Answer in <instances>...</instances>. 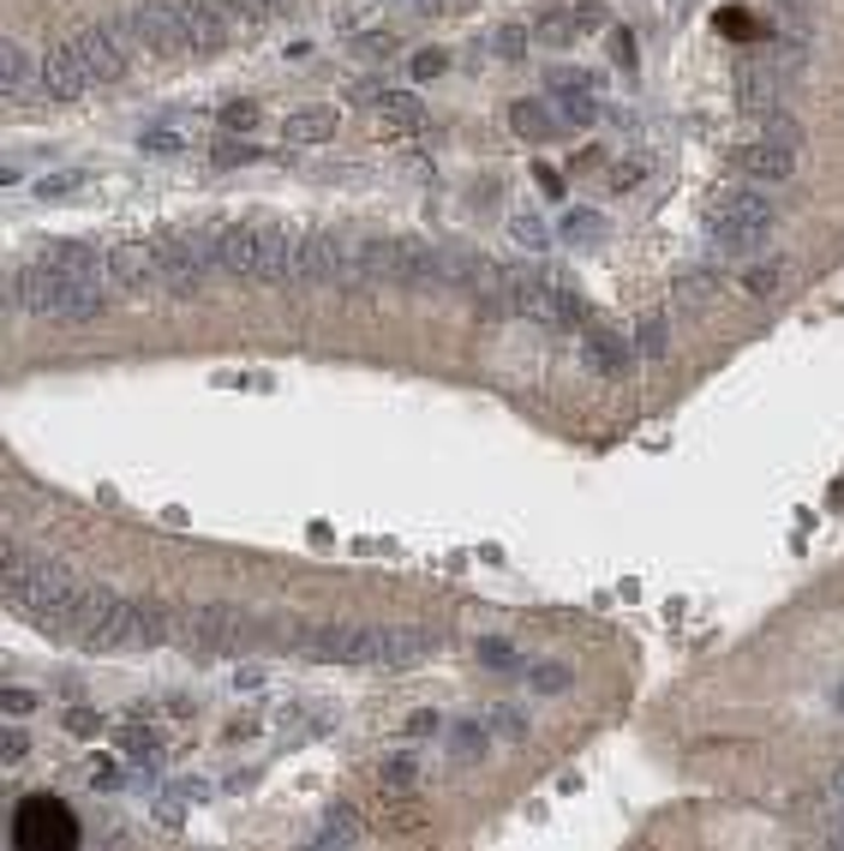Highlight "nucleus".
Segmentation results:
<instances>
[{"label":"nucleus","instance_id":"obj_53","mask_svg":"<svg viewBox=\"0 0 844 851\" xmlns=\"http://www.w3.org/2000/svg\"><path fill=\"white\" fill-rule=\"evenodd\" d=\"M533 181H540L545 198H563V174L557 169H545V162H540V169H533Z\"/></svg>","mask_w":844,"mask_h":851},{"label":"nucleus","instance_id":"obj_19","mask_svg":"<svg viewBox=\"0 0 844 851\" xmlns=\"http://www.w3.org/2000/svg\"><path fill=\"white\" fill-rule=\"evenodd\" d=\"M737 174H749V181H790V174H797V157L761 138V145L737 150Z\"/></svg>","mask_w":844,"mask_h":851},{"label":"nucleus","instance_id":"obj_39","mask_svg":"<svg viewBox=\"0 0 844 851\" xmlns=\"http://www.w3.org/2000/svg\"><path fill=\"white\" fill-rule=\"evenodd\" d=\"M545 91H552V96H563V91H593V79H587V72H575V67H552V72H545Z\"/></svg>","mask_w":844,"mask_h":851},{"label":"nucleus","instance_id":"obj_20","mask_svg":"<svg viewBox=\"0 0 844 851\" xmlns=\"http://www.w3.org/2000/svg\"><path fill=\"white\" fill-rule=\"evenodd\" d=\"M43 264H55V271H72V276H91V283H108V252H91L79 246V240H48L43 246Z\"/></svg>","mask_w":844,"mask_h":851},{"label":"nucleus","instance_id":"obj_52","mask_svg":"<svg viewBox=\"0 0 844 851\" xmlns=\"http://www.w3.org/2000/svg\"><path fill=\"white\" fill-rule=\"evenodd\" d=\"M431 732H438V714H431V708H419V714L407 720V738H431Z\"/></svg>","mask_w":844,"mask_h":851},{"label":"nucleus","instance_id":"obj_7","mask_svg":"<svg viewBox=\"0 0 844 851\" xmlns=\"http://www.w3.org/2000/svg\"><path fill=\"white\" fill-rule=\"evenodd\" d=\"M12 846L24 851H60V846H79V821H72V809L60 804V797H24L19 809H12Z\"/></svg>","mask_w":844,"mask_h":851},{"label":"nucleus","instance_id":"obj_55","mask_svg":"<svg viewBox=\"0 0 844 851\" xmlns=\"http://www.w3.org/2000/svg\"><path fill=\"white\" fill-rule=\"evenodd\" d=\"M234 690H240V695L264 690V666H246V671H240V678H234Z\"/></svg>","mask_w":844,"mask_h":851},{"label":"nucleus","instance_id":"obj_4","mask_svg":"<svg viewBox=\"0 0 844 851\" xmlns=\"http://www.w3.org/2000/svg\"><path fill=\"white\" fill-rule=\"evenodd\" d=\"M773 222H778V210H773V198L761 193V186H737V193H719L707 205V234H713V246L719 252H761L766 240H773Z\"/></svg>","mask_w":844,"mask_h":851},{"label":"nucleus","instance_id":"obj_60","mask_svg":"<svg viewBox=\"0 0 844 851\" xmlns=\"http://www.w3.org/2000/svg\"><path fill=\"white\" fill-rule=\"evenodd\" d=\"M599 162H605V157H599V150H581V157H575V162H569V169H575V174H593V169H599Z\"/></svg>","mask_w":844,"mask_h":851},{"label":"nucleus","instance_id":"obj_29","mask_svg":"<svg viewBox=\"0 0 844 851\" xmlns=\"http://www.w3.org/2000/svg\"><path fill=\"white\" fill-rule=\"evenodd\" d=\"M605 103H599V91H563V126H593Z\"/></svg>","mask_w":844,"mask_h":851},{"label":"nucleus","instance_id":"obj_47","mask_svg":"<svg viewBox=\"0 0 844 851\" xmlns=\"http://www.w3.org/2000/svg\"><path fill=\"white\" fill-rule=\"evenodd\" d=\"M443 67H450V55H443V48H419V55H414V79H438Z\"/></svg>","mask_w":844,"mask_h":851},{"label":"nucleus","instance_id":"obj_5","mask_svg":"<svg viewBox=\"0 0 844 851\" xmlns=\"http://www.w3.org/2000/svg\"><path fill=\"white\" fill-rule=\"evenodd\" d=\"M264 624L246 612V606H186L181 612V642L198 659H222V654H246L258 647Z\"/></svg>","mask_w":844,"mask_h":851},{"label":"nucleus","instance_id":"obj_13","mask_svg":"<svg viewBox=\"0 0 844 851\" xmlns=\"http://www.w3.org/2000/svg\"><path fill=\"white\" fill-rule=\"evenodd\" d=\"M43 84H48V96H55V103H79V96L91 91V67H84V55H79V43H72V36L48 48Z\"/></svg>","mask_w":844,"mask_h":851},{"label":"nucleus","instance_id":"obj_14","mask_svg":"<svg viewBox=\"0 0 844 851\" xmlns=\"http://www.w3.org/2000/svg\"><path fill=\"white\" fill-rule=\"evenodd\" d=\"M228 0H181V19H186V36H192V55H216L228 43Z\"/></svg>","mask_w":844,"mask_h":851},{"label":"nucleus","instance_id":"obj_12","mask_svg":"<svg viewBox=\"0 0 844 851\" xmlns=\"http://www.w3.org/2000/svg\"><path fill=\"white\" fill-rule=\"evenodd\" d=\"M157 258H162V295H169V300H198L204 288H210V276H216L181 234L157 240Z\"/></svg>","mask_w":844,"mask_h":851},{"label":"nucleus","instance_id":"obj_9","mask_svg":"<svg viewBox=\"0 0 844 851\" xmlns=\"http://www.w3.org/2000/svg\"><path fill=\"white\" fill-rule=\"evenodd\" d=\"M84 67H91V84H120L126 79V43H132V24L126 19H96L72 31Z\"/></svg>","mask_w":844,"mask_h":851},{"label":"nucleus","instance_id":"obj_50","mask_svg":"<svg viewBox=\"0 0 844 851\" xmlns=\"http://www.w3.org/2000/svg\"><path fill=\"white\" fill-rule=\"evenodd\" d=\"M0 708H7V720H24L36 708V695L31 690H7V695H0Z\"/></svg>","mask_w":844,"mask_h":851},{"label":"nucleus","instance_id":"obj_31","mask_svg":"<svg viewBox=\"0 0 844 851\" xmlns=\"http://www.w3.org/2000/svg\"><path fill=\"white\" fill-rule=\"evenodd\" d=\"M383 126H390V133H414L419 120H426V114H419V96H383Z\"/></svg>","mask_w":844,"mask_h":851},{"label":"nucleus","instance_id":"obj_45","mask_svg":"<svg viewBox=\"0 0 844 851\" xmlns=\"http://www.w3.org/2000/svg\"><path fill=\"white\" fill-rule=\"evenodd\" d=\"M575 31H581V24L563 19V12H545V19H540V36H545V43H569Z\"/></svg>","mask_w":844,"mask_h":851},{"label":"nucleus","instance_id":"obj_23","mask_svg":"<svg viewBox=\"0 0 844 851\" xmlns=\"http://www.w3.org/2000/svg\"><path fill=\"white\" fill-rule=\"evenodd\" d=\"M509 126H516L521 138H533V145H545V138H557V126H563V114H545V103H516L509 108Z\"/></svg>","mask_w":844,"mask_h":851},{"label":"nucleus","instance_id":"obj_6","mask_svg":"<svg viewBox=\"0 0 844 851\" xmlns=\"http://www.w3.org/2000/svg\"><path fill=\"white\" fill-rule=\"evenodd\" d=\"M174 636V612L162 600H150V594H138V600H114L108 624H102L96 636V654H126V647H162Z\"/></svg>","mask_w":844,"mask_h":851},{"label":"nucleus","instance_id":"obj_36","mask_svg":"<svg viewBox=\"0 0 844 851\" xmlns=\"http://www.w3.org/2000/svg\"><path fill=\"white\" fill-rule=\"evenodd\" d=\"M414 780H419L414 756H390V761H383V785H390V792H414Z\"/></svg>","mask_w":844,"mask_h":851},{"label":"nucleus","instance_id":"obj_40","mask_svg":"<svg viewBox=\"0 0 844 851\" xmlns=\"http://www.w3.org/2000/svg\"><path fill=\"white\" fill-rule=\"evenodd\" d=\"M67 732L91 744V738H102V714H96V708H67Z\"/></svg>","mask_w":844,"mask_h":851},{"label":"nucleus","instance_id":"obj_44","mask_svg":"<svg viewBox=\"0 0 844 851\" xmlns=\"http://www.w3.org/2000/svg\"><path fill=\"white\" fill-rule=\"evenodd\" d=\"M222 126H228V133H252V126H258V103H228Z\"/></svg>","mask_w":844,"mask_h":851},{"label":"nucleus","instance_id":"obj_56","mask_svg":"<svg viewBox=\"0 0 844 851\" xmlns=\"http://www.w3.org/2000/svg\"><path fill=\"white\" fill-rule=\"evenodd\" d=\"M24 749H31V738H24V732H19V726H12V732H7V744H0V756H7V761H19V756H24Z\"/></svg>","mask_w":844,"mask_h":851},{"label":"nucleus","instance_id":"obj_18","mask_svg":"<svg viewBox=\"0 0 844 851\" xmlns=\"http://www.w3.org/2000/svg\"><path fill=\"white\" fill-rule=\"evenodd\" d=\"M737 114H749V120H766V114H778V79L761 67H737Z\"/></svg>","mask_w":844,"mask_h":851},{"label":"nucleus","instance_id":"obj_2","mask_svg":"<svg viewBox=\"0 0 844 851\" xmlns=\"http://www.w3.org/2000/svg\"><path fill=\"white\" fill-rule=\"evenodd\" d=\"M72 594H79V582L67 576V564L36 557V552H19V540L0 545V600H7L12 612H24V618L43 624V618L60 612Z\"/></svg>","mask_w":844,"mask_h":851},{"label":"nucleus","instance_id":"obj_37","mask_svg":"<svg viewBox=\"0 0 844 851\" xmlns=\"http://www.w3.org/2000/svg\"><path fill=\"white\" fill-rule=\"evenodd\" d=\"M228 7H234L240 19H252V24H270V19H281V12L293 7V0H228Z\"/></svg>","mask_w":844,"mask_h":851},{"label":"nucleus","instance_id":"obj_11","mask_svg":"<svg viewBox=\"0 0 844 851\" xmlns=\"http://www.w3.org/2000/svg\"><path fill=\"white\" fill-rule=\"evenodd\" d=\"M102 276H108V295L144 300V295H157V288H162V258H157V246H114Z\"/></svg>","mask_w":844,"mask_h":851},{"label":"nucleus","instance_id":"obj_34","mask_svg":"<svg viewBox=\"0 0 844 851\" xmlns=\"http://www.w3.org/2000/svg\"><path fill=\"white\" fill-rule=\"evenodd\" d=\"M719 295V276L713 271H683L677 276V300H713Z\"/></svg>","mask_w":844,"mask_h":851},{"label":"nucleus","instance_id":"obj_49","mask_svg":"<svg viewBox=\"0 0 844 851\" xmlns=\"http://www.w3.org/2000/svg\"><path fill=\"white\" fill-rule=\"evenodd\" d=\"M575 24H581V31H605V0H581V7H575Z\"/></svg>","mask_w":844,"mask_h":851},{"label":"nucleus","instance_id":"obj_48","mask_svg":"<svg viewBox=\"0 0 844 851\" xmlns=\"http://www.w3.org/2000/svg\"><path fill=\"white\" fill-rule=\"evenodd\" d=\"M67 193H79V174H48V181L43 186H36V198H67Z\"/></svg>","mask_w":844,"mask_h":851},{"label":"nucleus","instance_id":"obj_27","mask_svg":"<svg viewBox=\"0 0 844 851\" xmlns=\"http://www.w3.org/2000/svg\"><path fill=\"white\" fill-rule=\"evenodd\" d=\"M635 348H641L647 360L671 354V324H664V312H647V319H641V330H635Z\"/></svg>","mask_w":844,"mask_h":851},{"label":"nucleus","instance_id":"obj_57","mask_svg":"<svg viewBox=\"0 0 844 851\" xmlns=\"http://www.w3.org/2000/svg\"><path fill=\"white\" fill-rule=\"evenodd\" d=\"M348 103H383V91H378L372 79H360V84H354V91H348Z\"/></svg>","mask_w":844,"mask_h":851},{"label":"nucleus","instance_id":"obj_22","mask_svg":"<svg viewBox=\"0 0 844 851\" xmlns=\"http://www.w3.org/2000/svg\"><path fill=\"white\" fill-rule=\"evenodd\" d=\"M336 126H342L336 108H293L281 120V138L288 145H324V138H336Z\"/></svg>","mask_w":844,"mask_h":851},{"label":"nucleus","instance_id":"obj_10","mask_svg":"<svg viewBox=\"0 0 844 851\" xmlns=\"http://www.w3.org/2000/svg\"><path fill=\"white\" fill-rule=\"evenodd\" d=\"M300 659H312V666H372V630H360V624L305 630Z\"/></svg>","mask_w":844,"mask_h":851},{"label":"nucleus","instance_id":"obj_3","mask_svg":"<svg viewBox=\"0 0 844 851\" xmlns=\"http://www.w3.org/2000/svg\"><path fill=\"white\" fill-rule=\"evenodd\" d=\"M300 228L288 222H234L222 240V271L240 283H288V252Z\"/></svg>","mask_w":844,"mask_h":851},{"label":"nucleus","instance_id":"obj_42","mask_svg":"<svg viewBox=\"0 0 844 851\" xmlns=\"http://www.w3.org/2000/svg\"><path fill=\"white\" fill-rule=\"evenodd\" d=\"M144 150H150V157H181L186 138L174 133V126H157V133H144Z\"/></svg>","mask_w":844,"mask_h":851},{"label":"nucleus","instance_id":"obj_35","mask_svg":"<svg viewBox=\"0 0 844 851\" xmlns=\"http://www.w3.org/2000/svg\"><path fill=\"white\" fill-rule=\"evenodd\" d=\"M485 726H492L497 738H509V744L528 738V714H521V708H492V720H485Z\"/></svg>","mask_w":844,"mask_h":851},{"label":"nucleus","instance_id":"obj_59","mask_svg":"<svg viewBox=\"0 0 844 851\" xmlns=\"http://www.w3.org/2000/svg\"><path fill=\"white\" fill-rule=\"evenodd\" d=\"M826 804H833V809H844V768L833 773V780H826Z\"/></svg>","mask_w":844,"mask_h":851},{"label":"nucleus","instance_id":"obj_38","mask_svg":"<svg viewBox=\"0 0 844 851\" xmlns=\"http://www.w3.org/2000/svg\"><path fill=\"white\" fill-rule=\"evenodd\" d=\"M354 55H360V60H383V55H395V36L390 31H360V36H354Z\"/></svg>","mask_w":844,"mask_h":851},{"label":"nucleus","instance_id":"obj_25","mask_svg":"<svg viewBox=\"0 0 844 851\" xmlns=\"http://www.w3.org/2000/svg\"><path fill=\"white\" fill-rule=\"evenodd\" d=\"M563 240H569V246H599V240H605V216L599 210H569L563 216Z\"/></svg>","mask_w":844,"mask_h":851},{"label":"nucleus","instance_id":"obj_17","mask_svg":"<svg viewBox=\"0 0 844 851\" xmlns=\"http://www.w3.org/2000/svg\"><path fill=\"white\" fill-rule=\"evenodd\" d=\"M31 91H36V60L19 36H7V43H0V96H7V103H24Z\"/></svg>","mask_w":844,"mask_h":851},{"label":"nucleus","instance_id":"obj_61","mask_svg":"<svg viewBox=\"0 0 844 851\" xmlns=\"http://www.w3.org/2000/svg\"><path fill=\"white\" fill-rule=\"evenodd\" d=\"M157 821H162V828H174V821H181V804H162V797H157Z\"/></svg>","mask_w":844,"mask_h":851},{"label":"nucleus","instance_id":"obj_30","mask_svg":"<svg viewBox=\"0 0 844 851\" xmlns=\"http://www.w3.org/2000/svg\"><path fill=\"white\" fill-rule=\"evenodd\" d=\"M509 234H516L528 252H545V246H552V228H545V216H533V210H516V216H509Z\"/></svg>","mask_w":844,"mask_h":851},{"label":"nucleus","instance_id":"obj_41","mask_svg":"<svg viewBox=\"0 0 844 851\" xmlns=\"http://www.w3.org/2000/svg\"><path fill=\"white\" fill-rule=\"evenodd\" d=\"M120 744H126V756H138V761H157V756H162V744L150 738L144 726H126V732H120Z\"/></svg>","mask_w":844,"mask_h":851},{"label":"nucleus","instance_id":"obj_33","mask_svg":"<svg viewBox=\"0 0 844 851\" xmlns=\"http://www.w3.org/2000/svg\"><path fill=\"white\" fill-rule=\"evenodd\" d=\"M766 145L790 150V157H802V126L790 120V114H766Z\"/></svg>","mask_w":844,"mask_h":851},{"label":"nucleus","instance_id":"obj_24","mask_svg":"<svg viewBox=\"0 0 844 851\" xmlns=\"http://www.w3.org/2000/svg\"><path fill=\"white\" fill-rule=\"evenodd\" d=\"M521 678H528L533 695H563L575 683V671L563 666V659H528V671H521Z\"/></svg>","mask_w":844,"mask_h":851},{"label":"nucleus","instance_id":"obj_16","mask_svg":"<svg viewBox=\"0 0 844 851\" xmlns=\"http://www.w3.org/2000/svg\"><path fill=\"white\" fill-rule=\"evenodd\" d=\"M581 360L593 366V372H605V378H623V372L635 366V348L617 336V330L587 324V330H581Z\"/></svg>","mask_w":844,"mask_h":851},{"label":"nucleus","instance_id":"obj_8","mask_svg":"<svg viewBox=\"0 0 844 851\" xmlns=\"http://www.w3.org/2000/svg\"><path fill=\"white\" fill-rule=\"evenodd\" d=\"M126 24H132V43L144 48L150 60H181L192 55V36H186V19H181V0H144V7L126 12Z\"/></svg>","mask_w":844,"mask_h":851},{"label":"nucleus","instance_id":"obj_62","mask_svg":"<svg viewBox=\"0 0 844 851\" xmlns=\"http://www.w3.org/2000/svg\"><path fill=\"white\" fill-rule=\"evenodd\" d=\"M797 7H814V0H797Z\"/></svg>","mask_w":844,"mask_h":851},{"label":"nucleus","instance_id":"obj_32","mask_svg":"<svg viewBox=\"0 0 844 851\" xmlns=\"http://www.w3.org/2000/svg\"><path fill=\"white\" fill-rule=\"evenodd\" d=\"M492 55L504 60V67H521V60H528V31H521V24H497Z\"/></svg>","mask_w":844,"mask_h":851},{"label":"nucleus","instance_id":"obj_21","mask_svg":"<svg viewBox=\"0 0 844 851\" xmlns=\"http://www.w3.org/2000/svg\"><path fill=\"white\" fill-rule=\"evenodd\" d=\"M360 840H366V821H360V809L336 804L324 821H317V833H312V851H348V846H360Z\"/></svg>","mask_w":844,"mask_h":851},{"label":"nucleus","instance_id":"obj_43","mask_svg":"<svg viewBox=\"0 0 844 851\" xmlns=\"http://www.w3.org/2000/svg\"><path fill=\"white\" fill-rule=\"evenodd\" d=\"M91 785H96V792H120L126 768H120V761H91Z\"/></svg>","mask_w":844,"mask_h":851},{"label":"nucleus","instance_id":"obj_1","mask_svg":"<svg viewBox=\"0 0 844 851\" xmlns=\"http://www.w3.org/2000/svg\"><path fill=\"white\" fill-rule=\"evenodd\" d=\"M7 300L31 319H48V324H84L108 307V283H91V276H72V271H55V264H24V271L7 276Z\"/></svg>","mask_w":844,"mask_h":851},{"label":"nucleus","instance_id":"obj_15","mask_svg":"<svg viewBox=\"0 0 844 851\" xmlns=\"http://www.w3.org/2000/svg\"><path fill=\"white\" fill-rule=\"evenodd\" d=\"M438 636L431 630H372V666L395 671V666H414V659H426Z\"/></svg>","mask_w":844,"mask_h":851},{"label":"nucleus","instance_id":"obj_28","mask_svg":"<svg viewBox=\"0 0 844 851\" xmlns=\"http://www.w3.org/2000/svg\"><path fill=\"white\" fill-rule=\"evenodd\" d=\"M479 666H492V671H528V659L516 654V642H509V636H485L479 642Z\"/></svg>","mask_w":844,"mask_h":851},{"label":"nucleus","instance_id":"obj_51","mask_svg":"<svg viewBox=\"0 0 844 851\" xmlns=\"http://www.w3.org/2000/svg\"><path fill=\"white\" fill-rule=\"evenodd\" d=\"M611 60H617V67H635V36L629 31H611Z\"/></svg>","mask_w":844,"mask_h":851},{"label":"nucleus","instance_id":"obj_26","mask_svg":"<svg viewBox=\"0 0 844 851\" xmlns=\"http://www.w3.org/2000/svg\"><path fill=\"white\" fill-rule=\"evenodd\" d=\"M485 738H492V726H479V720H462V726H450V756H455V761H479V756H485Z\"/></svg>","mask_w":844,"mask_h":851},{"label":"nucleus","instance_id":"obj_58","mask_svg":"<svg viewBox=\"0 0 844 851\" xmlns=\"http://www.w3.org/2000/svg\"><path fill=\"white\" fill-rule=\"evenodd\" d=\"M826 846L844 851V809H833V816H826Z\"/></svg>","mask_w":844,"mask_h":851},{"label":"nucleus","instance_id":"obj_54","mask_svg":"<svg viewBox=\"0 0 844 851\" xmlns=\"http://www.w3.org/2000/svg\"><path fill=\"white\" fill-rule=\"evenodd\" d=\"M778 288V271H749V295H773Z\"/></svg>","mask_w":844,"mask_h":851},{"label":"nucleus","instance_id":"obj_46","mask_svg":"<svg viewBox=\"0 0 844 851\" xmlns=\"http://www.w3.org/2000/svg\"><path fill=\"white\" fill-rule=\"evenodd\" d=\"M252 157H258L252 145H210V162H216V169H240V162H252Z\"/></svg>","mask_w":844,"mask_h":851}]
</instances>
